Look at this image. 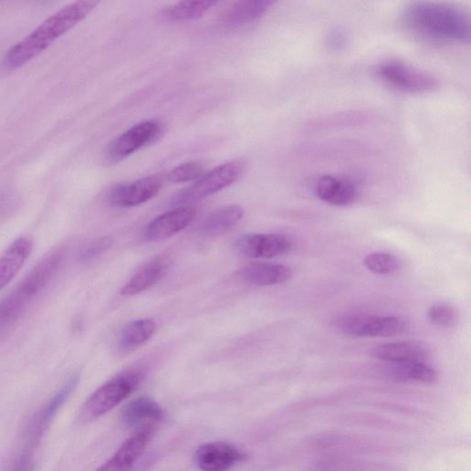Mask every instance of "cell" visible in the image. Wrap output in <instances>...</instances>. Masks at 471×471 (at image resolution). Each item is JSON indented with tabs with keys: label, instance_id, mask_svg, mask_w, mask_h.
<instances>
[{
	"label": "cell",
	"instance_id": "6da1fadb",
	"mask_svg": "<svg viewBox=\"0 0 471 471\" xmlns=\"http://www.w3.org/2000/svg\"><path fill=\"white\" fill-rule=\"evenodd\" d=\"M99 4L93 0H80L50 16L31 35L9 50L0 65L2 70L13 72L26 65L83 21Z\"/></svg>",
	"mask_w": 471,
	"mask_h": 471
},
{
	"label": "cell",
	"instance_id": "7a4b0ae2",
	"mask_svg": "<svg viewBox=\"0 0 471 471\" xmlns=\"http://www.w3.org/2000/svg\"><path fill=\"white\" fill-rule=\"evenodd\" d=\"M403 18L407 26L423 36L462 44L470 42L469 15L456 5L413 3L405 9Z\"/></svg>",
	"mask_w": 471,
	"mask_h": 471
},
{
	"label": "cell",
	"instance_id": "3957f363",
	"mask_svg": "<svg viewBox=\"0 0 471 471\" xmlns=\"http://www.w3.org/2000/svg\"><path fill=\"white\" fill-rule=\"evenodd\" d=\"M50 281L44 269L35 267L19 286L0 302V342L14 330L30 304Z\"/></svg>",
	"mask_w": 471,
	"mask_h": 471
},
{
	"label": "cell",
	"instance_id": "277c9868",
	"mask_svg": "<svg viewBox=\"0 0 471 471\" xmlns=\"http://www.w3.org/2000/svg\"><path fill=\"white\" fill-rule=\"evenodd\" d=\"M142 381L143 374L140 372H131L109 381L82 405L79 412L80 421L89 423L109 413L129 398Z\"/></svg>",
	"mask_w": 471,
	"mask_h": 471
},
{
	"label": "cell",
	"instance_id": "5b68a950",
	"mask_svg": "<svg viewBox=\"0 0 471 471\" xmlns=\"http://www.w3.org/2000/svg\"><path fill=\"white\" fill-rule=\"evenodd\" d=\"M246 169V162L240 160L224 163L204 173L194 184L179 193L173 200V204L187 206L209 197L237 182Z\"/></svg>",
	"mask_w": 471,
	"mask_h": 471
},
{
	"label": "cell",
	"instance_id": "8992f818",
	"mask_svg": "<svg viewBox=\"0 0 471 471\" xmlns=\"http://www.w3.org/2000/svg\"><path fill=\"white\" fill-rule=\"evenodd\" d=\"M337 327L351 336L392 337L406 332L409 324L405 319L396 316L351 313L338 319Z\"/></svg>",
	"mask_w": 471,
	"mask_h": 471
},
{
	"label": "cell",
	"instance_id": "52a82bcc",
	"mask_svg": "<svg viewBox=\"0 0 471 471\" xmlns=\"http://www.w3.org/2000/svg\"><path fill=\"white\" fill-rule=\"evenodd\" d=\"M162 133V126L157 121L136 125L108 145L104 152V162L109 165L120 163L154 142Z\"/></svg>",
	"mask_w": 471,
	"mask_h": 471
},
{
	"label": "cell",
	"instance_id": "ba28073f",
	"mask_svg": "<svg viewBox=\"0 0 471 471\" xmlns=\"http://www.w3.org/2000/svg\"><path fill=\"white\" fill-rule=\"evenodd\" d=\"M377 73L386 83L404 92H430L439 85L434 76L399 60L383 62Z\"/></svg>",
	"mask_w": 471,
	"mask_h": 471
},
{
	"label": "cell",
	"instance_id": "9c48e42d",
	"mask_svg": "<svg viewBox=\"0 0 471 471\" xmlns=\"http://www.w3.org/2000/svg\"><path fill=\"white\" fill-rule=\"evenodd\" d=\"M78 375L72 377L68 383H66L63 388L33 416L25 432L24 449L32 452L36 451L50 426L51 422L66 401L69 398L78 385Z\"/></svg>",
	"mask_w": 471,
	"mask_h": 471
},
{
	"label": "cell",
	"instance_id": "30bf717a",
	"mask_svg": "<svg viewBox=\"0 0 471 471\" xmlns=\"http://www.w3.org/2000/svg\"><path fill=\"white\" fill-rule=\"evenodd\" d=\"M242 256L252 259H273L292 248V241L283 234H249L236 243Z\"/></svg>",
	"mask_w": 471,
	"mask_h": 471
},
{
	"label": "cell",
	"instance_id": "8fae6325",
	"mask_svg": "<svg viewBox=\"0 0 471 471\" xmlns=\"http://www.w3.org/2000/svg\"><path fill=\"white\" fill-rule=\"evenodd\" d=\"M246 455L226 442L207 443L195 452L194 460L202 471H227L243 462Z\"/></svg>",
	"mask_w": 471,
	"mask_h": 471
},
{
	"label": "cell",
	"instance_id": "7c38bea8",
	"mask_svg": "<svg viewBox=\"0 0 471 471\" xmlns=\"http://www.w3.org/2000/svg\"><path fill=\"white\" fill-rule=\"evenodd\" d=\"M163 180L160 176H149L136 182L120 184L110 194V203L114 206L134 207L154 198L162 190Z\"/></svg>",
	"mask_w": 471,
	"mask_h": 471
},
{
	"label": "cell",
	"instance_id": "4fadbf2b",
	"mask_svg": "<svg viewBox=\"0 0 471 471\" xmlns=\"http://www.w3.org/2000/svg\"><path fill=\"white\" fill-rule=\"evenodd\" d=\"M155 426L139 430L128 439L120 449L96 471H131L136 462L144 453L154 434Z\"/></svg>",
	"mask_w": 471,
	"mask_h": 471
},
{
	"label": "cell",
	"instance_id": "5bb4252c",
	"mask_svg": "<svg viewBox=\"0 0 471 471\" xmlns=\"http://www.w3.org/2000/svg\"><path fill=\"white\" fill-rule=\"evenodd\" d=\"M195 210L179 206L166 212L149 223L145 229L146 238L152 242L167 240L186 228L195 217Z\"/></svg>",
	"mask_w": 471,
	"mask_h": 471
},
{
	"label": "cell",
	"instance_id": "9a60e30c",
	"mask_svg": "<svg viewBox=\"0 0 471 471\" xmlns=\"http://www.w3.org/2000/svg\"><path fill=\"white\" fill-rule=\"evenodd\" d=\"M372 355L380 361L394 364H426L430 351L418 341H400L375 347Z\"/></svg>",
	"mask_w": 471,
	"mask_h": 471
},
{
	"label": "cell",
	"instance_id": "2e32d148",
	"mask_svg": "<svg viewBox=\"0 0 471 471\" xmlns=\"http://www.w3.org/2000/svg\"><path fill=\"white\" fill-rule=\"evenodd\" d=\"M317 196L323 202L336 206L351 204L358 197L355 183L349 179L324 175L315 184Z\"/></svg>",
	"mask_w": 471,
	"mask_h": 471
},
{
	"label": "cell",
	"instance_id": "e0dca14e",
	"mask_svg": "<svg viewBox=\"0 0 471 471\" xmlns=\"http://www.w3.org/2000/svg\"><path fill=\"white\" fill-rule=\"evenodd\" d=\"M276 5L273 0H244L232 5L222 16L221 24L227 28H238L262 18Z\"/></svg>",
	"mask_w": 471,
	"mask_h": 471
},
{
	"label": "cell",
	"instance_id": "ac0fdd59",
	"mask_svg": "<svg viewBox=\"0 0 471 471\" xmlns=\"http://www.w3.org/2000/svg\"><path fill=\"white\" fill-rule=\"evenodd\" d=\"M164 417L162 408L150 397L142 396L130 403L122 412V420L129 427L155 426Z\"/></svg>",
	"mask_w": 471,
	"mask_h": 471
},
{
	"label": "cell",
	"instance_id": "d6986e66",
	"mask_svg": "<svg viewBox=\"0 0 471 471\" xmlns=\"http://www.w3.org/2000/svg\"><path fill=\"white\" fill-rule=\"evenodd\" d=\"M33 252V243L23 237L16 240L0 258V290L10 284L21 271Z\"/></svg>",
	"mask_w": 471,
	"mask_h": 471
},
{
	"label": "cell",
	"instance_id": "ffe728a7",
	"mask_svg": "<svg viewBox=\"0 0 471 471\" xmlns=\"http://www.w3.org/2000/svg\"><path fill=\"white\" fill-rule=\"evenodd\" d=\"M292 276L293 272L289 267L271 263H254L240 273L243 280L259 287L280 285L289 281Z\"/></svg>",
	"mask_w": 471,
	"mask_h": 471
},
{
	"label": "cell",
	"instance_id": "44dd1931",
	"mask_svg": "<svg viewBox=\"0 0 471 471\" xmlns=\"http://www.w3.org/2000/svg\"><path fill=\"white\" fill-rule=\"evenodd\" d=\"M244 215L245 209L240 205L224 206L211 213L201 224L200 230L206 236H217L237 225Z\"/></svg>",
	"mask_w": 471,
	"mask_h": 471
},
{
	"label": "cell",
	"instance_id": "7402d4cb",
	"mask_svg": "<svg viewBox=\"0 0 471 471\" xmlns=\"http://www.w3.org/2000/svg\"><path fill=\"white\" fill-rule=\"evenodd\" d=\"M167 267L162 261H154L140 269L121 289L125 297L139 295L156 285L166 274Z\"/></svg>",
	"mask_w": 471,
	"mask_h": 471
},
{
	"label": "cell",
	"instance_id": "603a6c76",
	"mask_svg": "<svg viewBox=\"0 0 471 471\" xmlns=\"http://www.w3.org/2000/svg\"><path fill=\"white\" fill-rule=\"evenodd\" d=\"M390 378L403 382L433 384L438 381V373L427 364H394L387 368Z\"/></svg>",
	"mask_w": 471,
	"mask_h": 471
},
{
	"label": "cell",
	"instance_id": "cb8c5ba5",
	"mask_svg": "<svg viewBox=\"0 0 471 471\" xmlns=\"http://www.w3.org/2000/svg\"><path fill=\"white\" fill-rule=\"evenodd\" d=\"M218 5L213 0L204 2H181L173 5L162 12V17L170 22H191L202 18L214 6Z\"/></svg>",
	"mask_w": 471,
	"mask_h": 471
},
{
	"label": "cell",
	"instance_id": "d4e9b609",
	"mask_svg": "<svg viewBox=\"0 0 471 471\" xmlns=\"http://www.w3.org/2000/svg\"><path fill=\"white\" fill-rule=\"evenodd\" d=\"M152 319H141L129 323L122 331L120 345L123 351H132L147 342L156 331Z\"/></svg>",
	"mask_w": 471,
	"mask_h": 471
},
{
	"label": "cell",
	"instance_id": "484cf974",
	"mask_svg": "<svg viewBox=\"0 0 471 471\" xmlns=\"http://www.w3.org/2000/svg\"><path fill=\"white\" fill-rule=\"evenodd\" d=\"M365 267L379 276H391L400 268V261L388 253H373L364 259Z\"/></svg>",
	"mask_w": 471,
	"mask_h": 471
},
{
	"label": "cell",
	"instance_id": "4316f807",
	"mask_svg": "<svg viewBox=\"0 0 471 471\" xmlns=\"http://www.w3.org/2000/svg\"><path fill=\"white\" fill-rule=\"evenodd\" d=\"M204 166L198 162H184L170 172L167 179L173 183L196 181L205 173Z\"/></svg>",
	"mask_w": 471,
	"mask_h": 471
},
{
	"label": "cell",
	"instance_id": "83f0119b",
	"mask_svg": "<svg viewBox=\"0 0 471 471\" xmlns=\"http://www.w3.org/2000/svg\"><path fill=\"white\" fill-rule=\"evenodd\" d=\"M427 317L430 323L433 325L445 328L455 326L458 320L456 309L445 304H435L432 306L428 309Z\"/></svg>",
	"mask_w": 471,
	"mask_h": 471
},
{
	"label": "cell",
	"instance_id": "f1b7e54d",
	"mask_svg": "<svg viewBox=\"0 0 471 471\" xmlns=\"http://www.w3.org/2000/svg\"><path fill=\"white\" fill-rule=\"evenodd\" d=\"M111 240L107 237L94 239L88 243L78 254V261L82 263L97 259L110 249Z\"/></svg>",
	"mask_w": 471,
	"mask_h": 471
},
{
	"label": "cell",
	"instance_id": "f546056e",
	"mask_svg": "<svg viewBox=\"0 0 471 471\" xmlns=\"http://www.w3.org/2000/svg\"><path fill=\"white\" fill-rule=\"evenodd\" d=\"M35 452L23 450V452L11 463L6 471H34Z\"/></svg>",
	"mask_w": 471,
	"mask_h": 471
},
{
	"label": "cell",
	"instance_id": "4dcf8cb0",
	"mask_svg": "<svg viewBox=\"0 0 471 471\" xmlns=\"http://www.w3.org/2000/svg\"><path fill=\"white\" fill-rule=\"evenodd\" d=\"M329 39V46L332 49H339L340 47L343 46L344 44V36L341 32L339 31L332 33Z\"/></svg>",
	"mask_w": 471,
	"mask_h": 471
}]
</instances>
